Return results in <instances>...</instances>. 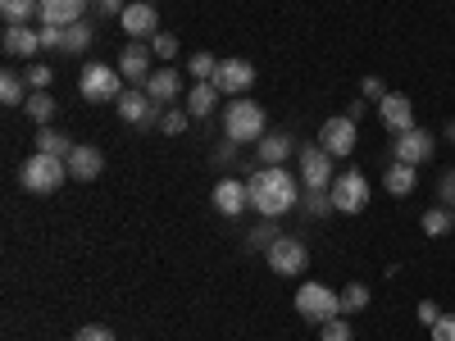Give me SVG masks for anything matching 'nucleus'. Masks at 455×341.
<instances>
[{
  "mask_svg": "<svg viewBox=\"0 0 455 341\" xmlns=\"http://www.w3.org/2000/svg\"><path fill=\"white\" fill-rule=\"evenodd\" d=\"M332 155L323 146H300V186H319V192H328L332 186Z\"/></svg>",
  "mask_w": 455,
  "mask_h": 341,
  "instance_id": "9b49d317",
  "label": "nucleus"
},
{
  "mask_svg": "<svg viewBox=\"0 0 455 341\" xmlns=\"http://www.w3.org/2000/svg\"><path fill=\"white\" fill-rule=\"evenodd\" d=\"M36 14H42V0H0V19H5V28L32 23Z\"/></svg>",
  "mask_w": 455,
  "mask_h": 341,
  "instance_id": "a878e982",
  "label": "nucleus"
},
{
  "mask_svg": "<svg viewBox=\"0 0 455 341\" xmlns=\"http://www.w3.org/2000/svg\"><path fill=\"white\" fill-rule=\"evenodd\" d=\"M428 332H433V341H455V314H442Z\"/></svg>",
  "mask_w": 455,
  "mask_h": 341,
  "instance_id": "58836bf2",
  "label": "nucleus"
},
{
  "mask_svg": "<svg viewBox=\"0 0 455 341\" xmlns=\"http://www.w3.org/2000/svg\"><path fill=\"white\" fill-rule=\"evenodd\" d=\"M414 182H419V173H414V164H401V160H392V169L383 173V186L392 196H410Z\"/></svg>",
  "mask_w": 455,
  "mask_h": 341,
  "instance_id": "5701e85b",
  "label": "nucleus"
},
{
  "mask_svg": "<svg viewBox=\"0 0 455 341\" xmlns=\"http://www.w3.org/2000/svg\"><path fill=\"white\" fill-rule=\"evenodd\" d=\"M150 51H156V59H178V36L173 32H156V36H150Z\"/></svg>",
  "mask_w": 455,
  "mask_h": 341,
  "instance_id": "c9c22d12",
  "label": "nucleus"
},
{
  "mask_svg": "<svg viewBox=\"0 0 455 341\" xmlns=\"http://www.w3.org/2000/svg\"><path fill=\"white\" fill-rule=\"evenodd\" d=\"M419 227H424V233L428 237H446L451 233V227H455V214L442 205V210H424V218H419Z\"/></svg>",
  "mask_w": 455,
  "mask_h": 341,
  "instance_id": "c756f323",
  "label": "nucleus"
},
{
  "mask_svg": "<svg viewBox=\"0 0 455 341\" xmlns=\"http://www.w3.org/2000/svg\"><path fill=\"white\" fill-rule=\"evenodd\" d=\"M36 150H42V155H60V160H68L73 155V141L60 132V128H36Z\"/></svg>",
  "mask_w": 455,
  "mask_h": 341,
  "instance_id": "393cba45",
  "label": "nucleus"
},
{
  "mask_svg": "<svg viewBox=\"0 0 455 341\" xmlns=\"http://www.w3.org/2000/svg\"><path fill=\"white\" fill-rule=\"evenodd\" d=\"M187 123H192V114L178 109V105H169V109H164V119H160V132H164V137H178Z\"/></svg>",
  "mask_w": 455,
  "mask_h": 341,
  "instance_id": "f704fd0d",
  "label": "nucleus"
},
{
  "mask_svg": "<svg viewBox=\"0 0 455 341\" xmlns=\"http://www.w3.org/2000/svg\"><path fill=\"white\" fill-rule=\"evenodd\" d=\"M214 160H219V164H233V141H223V146L214 150Z\"/></svg>",
  "mask_w": 455,
  "mask_h": 341,
  "instance_id": "49530a36",
  "label": "nucleus"
},
{
  "mask_svg": "<svg viewBox=\"0 0 455 341\" xmlns=\"http://www.w3.org/2000/svg\"><path fill=\"white\" fill-rule=\"evenodd\" d=\"M23 109H28V119H32L36 128H46V123L55 119V96H51V91H32Z\"/></svg>",
  "mask_w": 455,
  "mask_h": 341,
  "instance_id": "bb28decb",
  "label": "nucleus"
},
{
  "mask_svg": "<svg viewBox=\"0 0 455 341\" xmlns=\"http://www.w3.org/2000/svg\"><path fill=\"white\" fill-rule=\"evenodd\" d=\"M291 150H296L291 132H264V137L255 141V160H259V164H287Z\"/></svg>",
  "mask_w": 455,
  "mask_h": 341,
  "instance_id": "412c9836",
  "label": "nucleus"
},
{
  "mask_svg": "<svg viewBox=\"0 0 455 341\" xmlns=\"http://www.w3.org/2000/svg\"><path fill=\"white\" fill-rule=\"evenodd\" d=\"M187 73H192L196 83H214V73H219V59L210 51H196L192 59H187Z\"/></svg>",
  "mask_w": 455,
  "mask_h": 341,
  "instance_id": "473e14b6",
  "label": "nucleus"
},
{
  "mask_svg": "<svg viewBox=\"0 0 455 341\" xmlns=\"http://www.w3.org/2000/svg\"><path fill=\"white\" fill-rule=\"evenodd\" d=\"M73 341H114V332H109L105 323H87V328L73 332Z\"/></svg>",
  "mask_w": 455,
  "mask_h": 341,
  "instance_id": "4c0bfd02",
  "label": "nucleus"
},
{
  "mask_svg": "<svg viewBox=\"0 0 455 341\" xmlns=\"http://www.w3.org/2000/svg\"><path fill=\"white\" fill-rule=\"evenodd\" d=\"M337 296H341V314H360V310H369V300H373L364 282H347Z\"/></svg>",
  "mask_w": 455,
  "mask_h": 341,
  "instance_id": "c85d7f7f",
  "label": "nucleus"
},
{
  "mask_svg": "<svg viewBox=\"0 0 455 341\" xmlns=\"http://www.w3.org/2000/svg\"><path fill=\"white\" fill-rule=\"evenodd\" d=\"M146 96L156 100V105H173V100H182V73L173 68V64H160L156 73L146 78Z\"/></svg>",
  "mask_w": 455,
  "mask_h": 341,
  "instance_id": "a211bd4d",
  "label": "nucleus"
},
{
  "mask_svg": "<svg viewBox=\"0 0 455 341\" xmlns=\"http://www.w3.org/2000/svg\"><path fill=\"white\" fill-rule=\"evenodd\" d=\"M437 192H442V205L451 210V205H455V169H451V173L442 178V186H437Z\"/></svg>",
  "mask_w": 455,
  "mask_h": 341,
  "instance_id": "37998d69",
  "label": "nucleus"
},
{
  "mask_svg": "<svg viewBox=\"0 0 455 341\" xmlns=\"http://www.w3.org/2000/svg\"><path fill=\"white\" fill-rule=\"evenodd\" d=\"M0 105H28V78L23 73H14V68H5L0 73Z\"/></svg>",
  "mask_w": 455,
  "mask_h": 341,
  "instance_id": "b1692460",
  "label": "nucleus"
},
{
  "mask_svg": "<svg viewBox=\"0 0 455 341\" xmlns=\"http://www.w3.org/2000/svg\"><path fill=\"white\" fill-rule=\"evenodd\" d=\"M246 192H251V210L259 218H278V214L300 205V192H306V186H300L296 173H287V164H259L246 178Z\"/></svg>",
  "mask_w": 455,
  "mask_h": 341,
  "instance_id": "f257e3e1",
  "label": "nucleus"
},
{
  "mask_svg": "<svg viewBox=\"0 0 455 341\" xmlns=\"http://www.w3.org/2000/svg\"><path fill=\"white\" fill-rule=\"evenodd\" d=\"M114 109H119V119L132 123V128H156L164 119V105L150 100L146 87H124V96L114 100Z\"/></svg>",
  "mask_w": 455,
  "mask_h": 341,
  "instance_id": "423d86ee",
  "label": "nucleus"
},
{
  "mask_svg": "<svg viewBox=\"0 0 455 341\" xmlns=\"http://www.w3.org/2000/svg\"><path fill=\"white\" fill-rule=\"evenodd\" d=\"M347 119H351V123L364 119V100H347Z\"/></svg>",
  "mask_w": 455,
  "mask_h": 341,
  "instance_id": "a18cd8bd",
  "label": "nucleus"
},
{
  "mask_svg": "<svg viewBox=\"0 0 455 341\" xmlns=\"http://www.w3.org/2000/svg\"><path fill=\"white\" fill-rule=\"evenodd\" d=\"M433 150H437V141L424 128H410V132L392 137V160H401V164H424V160H433Z\"/></svg>",
  "mask_w": 455,
  "mask_h": 341,
  "instance_id": "f8f14e48",
  "label": "nucleus"
},
{
  "mask_svg": "<svg viewBox=\"0 0 455 341\" xmlns=\"http://www.w3.org/2000/svg\"><path fill=\"white\" fill-rule=\"evenodd\" d=\"M378 119H383L387 132H410L414 128V100L405 91H387L378 100Z\"/></svg>",
  "mask_w": 455,
  "mask_h": 341,
  "instance_id": "f3484780",
  "label": "nucleus"
},
{
  "mask_svg": "<svg viewBox=\"0 0 455 341\" xmlns=\"http://www.w3.org/2000/svg\"><path fill=\"white\" fill-rule=\"evenodd\" d=\"M92 36H96V28H92L87 19H83V23H73V28H64V55H87Z\"/></svg>",
  "mask_w": 455,
  "mask_h": 341,
  "instance_id": "cd10ccee",
  "label": "nucleus"
},
{
  "mask_svg": "<svg viewBox=\"0 0 455 341\" xmlns=\"http://www.w3.org/2000/svg\"><path fill=\"white\" fill-rule=\"evenodd\" d=\"M437 319H442V310L433 305V300H419V323H424V328H433Z\"/></svg>",
  "mask_w": 455,
  "mask_h": 341,
  "instance_id": "c03bdc74",
  "label": "nucleus"
},
{
  "mask_svg": "<svg viewBox=\"0 0 455 341\" xmlns=\"http://www.w3.org/2000/svg\"><path fill=\"white\" fill-rule=\"evenodd\" d=\"M355 141H360V132H355V123L347 119V114H337V119H328V123L319 128V146L328 150L332 160L355 155Z\"/></svg>",
  "mask_w": 455,
  "mask_h": 341,
  "instance_id": "9d476101",
  "label": "nucleus"
},
{
  "mask_svg": "<svg viewBox=\"0 0 455 341\" xmlns=\"http://www.w3.org/2000/svg\"><path fill=\"white\" fill-rule=\"evenodd\" d=\"M92 0H42V14H36V28H73L87 19Z\"/></svg>",
  "mask_w": 455,
  "mask_h": 341,
  "instance_id": "4468645a",
  "label": "nucleus"
},
{
  "mask_svg": "<svg viewBox=\"0 0 455 341\" xmlns=\"http://www.w3.org/2000/svg\"><path fill=\"white\" fill-rule=\"evenodd\" d=\"M100 173H105L100 146H73V155H68V178H73V182H96Z\"/></svg>",
  "mask_w": 455,
  "mask_h": 341,
  "instance_id": "aec40b11",
  "label": "nucleus"
},
{
  "mask_svg": "<svg viewBox=\"0 0 455 341\" xmlns=\"http://www.w3.org/2000/svg\"><path fill=\"white\" fill-rule=\"evenodd\" d=\"M219 87L214 83H196L192 91H187V114H192V119H210V109L219 105Z\"/></svg>",
  "mask_w": 455,
  "mask_h": 341,
  "instance_id": "4be33fe9",
  "label": "nucleus"
},
{
  "mask_svg": "<svg viewBox=\"0 0 455 341\" xmlns=\"http://www.w3.org/2000/svg\"><path fill=\"white\" fill-rule=\"evenodd\" d=\"M78 91H83V100H92V105H114V100L124 96V73H119V64H83Z\"/></svg>",
  "mask_w": 455,
  "mask_h": 341,
  "instance_id": "20e7f679",
  "label": "nucleus"
},
{
  "mask_svg": "<svg viewBox=\"0 0 455 341\" xmlns=\"http://www.w3.org/2000/svg\"><path fill=\"white\" fill-rule=\"evenodd\" d=\"M64 178H68V160H60V155H42V150H32V155L19 164V186H23V192H32V196H51V192H60Z\"/></svg>",
  "mask_w": 455,
  "mask_h": 341,
  "instance_id": "f03ea898",
  "label": "nucleus"
},
{
  "mask_svg": "<svg viewBox=\"0 0 455 341\" xmlns=\"http://www.w3.org/2000/svg\"><path fill=\"white\" fill-rule=\"evenodd\" d=\"M296 314L323 328L328 319L341 314V296H337L332 287H323V282H300V287H296Z\"/></svg>",
  "mask_w": 455,
  "mask_h": 341,
  "instance_id": "39448f33",
  "label": "nucleus"
},
{
  "mask_svg": "<svg viewBox=\"0 0 455 341\" xmlns=\"http://www.w3.org/2000/svg\"><path fill=\"white\" fill-rule=\"evenodd\" d=\"M278 237H283V233L274 227V218H264L259 227H251V233H246V250H269Z\"/></svg>",
  "mask_w": 455,
  "mask_h": 341,
  "instance_id": "2f4dec72",
  "label": "nucleus"
},
{
  "mask_svg": "<svg viewBox=\"0 0 455 341\" xmlns=\"http://www.w3.org/2000/svg\"><path fill=\"white\" fill-rule=\"evenodd\" d=\"M360 96H364V100H383V96H387L383 78H364V83H360Z\"/></svg>",
  "mask_w": 455,
  "mask_h": 341,
  "instance_id": "79ce46f5",
  "label": "nucleus"
},
{
  "mask_svg": "<svg viewBox=\"0 0 455 341\" xmlns=\"http://www.w3.org/2000/svg\"><path fill=\"white\" fill-rule=\"evenodd\" d=\"M119 28L132 36V42H150V36L160 32V14H156L150 0H132V5L124 10V19H119Z\"/></svg>",
  "mask_w": 455,
  "mask_h": 341,
  "instance_id": "ddd939ff",
  "label": "nucleus"
},
{
  "mask_svg": "<svg viewBox=\"0 0 455 341\" xmlns=\"http://www.w3.org/2000/svg\"><path fill=\"white\" fill-rule=\"evenodd\" d=\"M446 137H451V141H455V123H451V128H446Z\"/></svg>",
  "mask_w": 455,
  "mask_h": 341,
  "instance_id": "de8ad7c7",
  "label": "nucleus"
},
{
  "mask_svg": "<svg viewBox=\"0 0 455 341\" xmlns=\"http://www.w3.org/2000/svg\"><path fill=\"white\" fill-rule=\"evenodd\" d=\"M300 210L310 218H323V214H332V196L319 192V186H306V192H300Z\"/></svg>",
  "mask_w": 455,
  "mask_h": 341,
  "instance_id": "7c9ffc66",
  "label": "nucleus"
},
{
  "mask_svg": "<svg viewBox=\"0 0 455 341\" xmlns=\"http://www.w3.org/2000/svg\"><path fill=\"white\" fill-rule=\"evenodd\" d=\"M214 210L223 214V218H237L246 205H251V192H246V182L242 178H223V182H214Z\"/></svg>",
  "mask_w": 455,
  "mask_h": 341,
  "instance_id": "6ab92c4d",
  "label": "nucleus"
},
{
  "mask_svg": "<svg viewBox=\"0 0 455 341\" xmlns=\"http://www.w3.org/2000/svg\"><path fill=\"white\" fill-rule=\"evenodd\" d=\"M251 83H255V64H246V59H219L214 87H219L223 96H246Z\"/></svg>",
  "mask_w": 455,
  "mask_h": 341,
  "instance_id": "dca6fc26",
  "label": "nucleus"
},
{
  "mask_svg": "<svg viewBox=\"0 0 455 341\" xmlns=\"http://www.w3.org/2000/svg\"><path fill=\"white\" fill-rule=\"evenodd\" d=\"M156 51H150V42H128L124 55H119V73H124V83L132 87H146V78L156 73Z\"/></svg>",
  "mask_w": 455,
  "mask_h": 341,
  "instance_id": "1a4fd4ad",
  "label": "nucleus"
},
{
  "mask_svg": "<svg viewBox=\"0 0 455 341\" xmlns=\"http://www.w3.org/2000/svg\"><path fill=\"white\" fill-rule=\"evenodd\" d=\"M42 51H64V28H42Z\"/></svg>",
  "mask_w": 455,
  "mask_h": 341,
  "instance_id": "a19ab883",
  "label": "nucleus"
},
{
  "mask_svg": "<svg viewBox=\"0 0 455 341\" xmlns=\"http://www.w3.org/2000/svg\"><path fill=\"white\" fill-rule=\"evenodd\" d=\"M150 5H160V0H150Z\"/></svg>",
  "mask_w": 455,
  "mask_h": 341,
  "instance_id": "09e8293b",
  "label": "nucleus"
},
{
  "mask_svg": "<svg viewBox=\"0 0 455 341\" xmlns=\"http://www.w3.org/2000/svg\"><path fill=\"white\" fill-rule=\"evenodd\" d=\"M223 137L233 146H246V141L255 146L264 137V109L255 100H246V96H233L228 109H223Z\"/></svg>",
  "mask_w": 455,
  "mask_h": 341,
  "instance_id": "7ed1b4c3",
  "label": "nucleus"
},
{
  "mask_svg": "<svg viewBox=\"0 0 455 341\" xmlns=\"http://www.w3.org/2000/svg\"><path fill=\"white\" fill-rule=\"evenodd\" d=\"M124 10H128V0H96L100 19H124Z\"/></svg>",
  "mask_w": 455,
  "mask_h": 341,
  "instance_id": "ea45409f",
  "label": "nucleus"
},
{
  "mask_svg": "<svg viewBox=\"0 0 455 341\" xmlns=\"http://www.w3.org/2000/svg\"><path fill=\"white\" fill-rule=\"evenodd\" d=\"M264 259H269V269L278 278H300V274H306V264H310V250H306L300 237H278L269 250H264Z\"/></svg>",
  "mask_w": 455,
  "mask_h": 341,
  "instance_id": "6e6552de",
  "label": "nucleus"
},
{
  "mask_svg": "<svg viewBox=\"0 0 455 341\" xmlns=\"http://www.w3.org/2000/svg\"><path fill=\"white\" fill-rule=\"evenodd\" d=\"M51 78H55L51 64H28V87H32V91H46V87H51Z\"/></svg>",
  "mask_w": 455,
  "mask_h": 341,
  "instance_id": "e433bc0d",
  "label": "nucleus"
},
{
  "mask_svg": "<svg viewBox=\"0 0 455 341\" xmlns=\"http://www.w3.org/2000/svg\"><path fill=\"white\" fill-rule=\"evenodd\" d=\"M328 196H332V210L337 214H360L369 205V178L347 169V173H337L332 186H328Z\"/></svg>",
  "mask_w": 455,
  "mask_h": 341,
  "instance_id": "0eeeda50",
  "label": "nucleus"
},
{
  "mask_svg": "<svg viewBox=\"0 0 455 341\" xmlns=\"http://www.w3.org/2000/svg\"><path fill=\"white\" fill-rule=\"evenodd\" d=\"M319 341H355V332H351L347 314H337V319H328V323L319 328Z\"/></svg>",
  "mask_w": 455,
  "mask_h": 341,
  "instance_id": "72a5a7b5",
  "label": "nucleus"
},
{
  "mask_svg": "<svg viewBox=\"0 0 455 341\" xmlns=\"http://www.w3.org/2000/svg\"><path fill=\"white\" fill-rule=\"evenodd\" d=\"M0 51H5L10 59H28V64H32V55L42 51V28H32V23L5 28V36H0Z\"/></svg>",
  "mask_w": 455,
  "mask_h": 341,
  "instance_id": "2eb2a0df",
  "label": "nucleus"
}]
</instances>
